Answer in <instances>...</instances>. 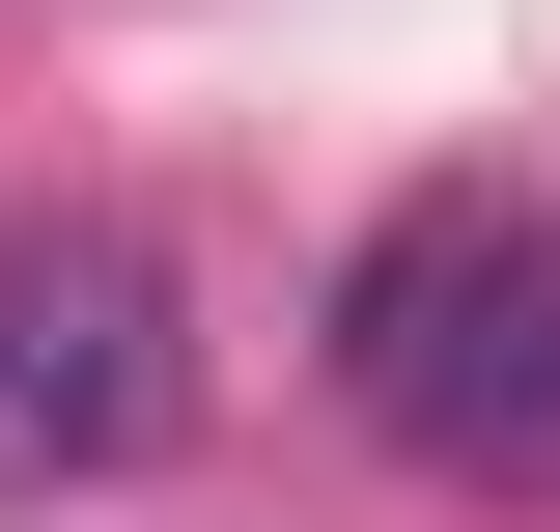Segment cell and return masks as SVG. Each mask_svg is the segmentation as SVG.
<instances>
[{
  "instance_id": "2",
  "label": "cell",
  "mask_w": 560,
  "mask_h": 532,
  "mask_svg": "<svg viewBox=\"0 0 560 532\" xmlns=\"http://www.w3.org/2000/svg\"><path fill=\"white\" fill-rule=\"evenodd\" d=\"M197 449V253L113 197L0 224V505H113V476Z\"/></svg>"
},
{
  "instance_id": "1",
  "label": "cell",
  "mask_w": 560,
  "mask_h": 532,
  "mask_svg": "<svg viewBox=\"0 0 560 532\" xmlns=\"http://www.w3.org/2000/svg\"><path fill=\"white\" fill-rule=\"evenodd\" d=\"M337 393L420 476H560V197H504V169L393 197L337 253Z\"/></svg>"
}]
</instances>
